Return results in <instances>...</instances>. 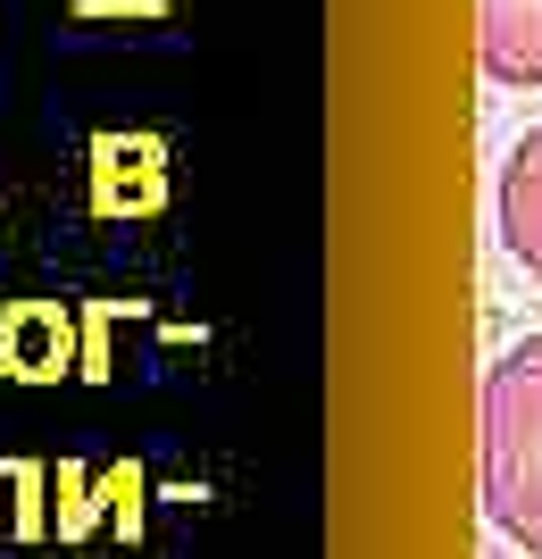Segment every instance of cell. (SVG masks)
<instances>
[{
	"mask_svg": "<svg viewBox=\"0 0 542 559\" xmlns=\"http://www.w3.org/2000/svg\"><path fill=\"white\" fill-rule=\"evenodd\" d=\"M484 518L518 543L526 559H542V334H526L518 350H501L484 368Z\"/></svg>",
	"mask_w": 542,
	"mask_h": 559,
	"instance_id": "1",
	"label": "cell"
},
{
	"mask_svg": "<svg viewBox=\"0 0 542 559\" xmlns=\"http://www.w3.org/2000/svg\"><path fill=\"white\" fill-rule=\"evenodd\" d=\"M475 59L509 93H542V0H475Z\"/></svg>",
	"mask_w": 542,
	"mask_h": 559,
	"instance_id": "2",
	"label": "cell"
},
{
	"mask_svg": "<svg viewBox=\"0 0 542 559\" xmlns=\"http://www.w3.org/2000/svg\"><path fill=\"white\" fill-rule=\"evenodd\" d=\"M493 217H501V242L526 276L542 284V126H526L501 159V185H493Z\"/></svg>",
	"mask_w": 542,
	"mask_h": 559,
	"instance_id": "3",
	"label": "cell"
}]
</instances>
